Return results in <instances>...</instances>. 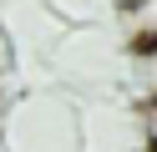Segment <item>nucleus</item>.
Listing matches in <instances>:
<instances>
[{"mask_svg":"<svg viewBox=\"0 0 157 152\" xmlns=\"http://www.w3.org/2000/svg\"><path fill=\"white\" fill-rule=\"evenodd\" d=\"M10 61H15V51H10V36H5V25H0V76L10 71Z\"/></svg>","mask_w":157,"mask_h":152,"instance_id":"f257e3e1","label":"nucleus"}]
</instances>
